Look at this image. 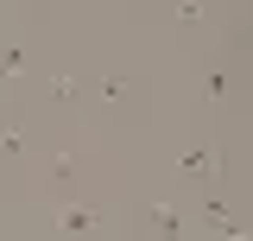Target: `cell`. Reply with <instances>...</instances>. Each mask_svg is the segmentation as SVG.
I'll return each instance as SVG.
<instances>
[{
	"label": "cell",
	"mask_w": 253,
	"mask_h": 241,
	"mask_svg": "<svg viewBox=\"0 0 253 241\" xmlns=\"http://www.w3.org/2000/svg\"><path fill=\"white\" fill-rule=\"evenodd\" d=\"M19 146H26V140H19V120L0 115V152H6V159H19Z\"/></svg>",
	"instance_id": "cell-1"
},
{
	"label": "cell",
	"mask_w": 253,
	"mask_h": 241,
	"mask_svg": "<svg viewBox=\"0 0 253 241\" xmlns=\"http://www.w3.org/2000/svg\"><path fill=\"white\" fill-rule=\"evenodd\" d=\"M184 172H190V178H209V152H203V146L184 152Z\"/></svg>",
	"instance_id": "cell-3"
},
{
	"label": "cell",
	"mask_w": 253,
	"mask_h": 241,
	"mask_svg": "<svg viewBox=\"0 0 253 241\" xmlns=\"http://www.w3.org/2000/svg\"><path fill=\"white\" fill-rule=\"evenodd\" d=\"M57 222H63V229H70V235H76V229H95V210H63Z\"/></svg>",
	"instance_id": "cell-2"
}]
</instances>
